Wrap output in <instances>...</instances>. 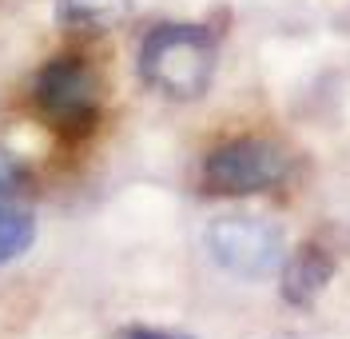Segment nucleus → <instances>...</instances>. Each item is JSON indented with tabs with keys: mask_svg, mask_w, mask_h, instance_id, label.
<instances>
[{
	"mask_svg": "<svg viewBox=\"0 0 350 339\" xmlns=\"http://www.w3.org/2000/svg\"><path fill=\"white\" fill-rule=\"evenodd\" d=\"M139 76L167 100H199L215 76V36L199 24H159L139 45Z\"/></svg>",
	"mask_w": 350,
	"mask_h": 339,
	"instance_id": "obj_1",
	"label": "nucleus"
},
{
	"mask_svg": "<svg viewBox=\"0 0 350 339\" xmlns=\"http://www.w3.org/2000/svg\"><path fill=\"white\" fill-rule=\"evenodd\" d=\"M291 172V156L275 140L262 136H235L215 144L203 156V192L211 196H259L279 188Z\"/></svg>",
	"mask_w": 350,
	"mask_h": 339,
	"instance_id": "obj_2",
	"label": "nucleus"
},
{
	"mask_svg": "<svg viewBox=\"0 0 350 339\" xmlns=\"http://www.w3.org/2000/svg\"><path fill=\"white\" fill-rule=\"evenodd\" d=\"M203 244H207L219 268L231 271V275H243V279H262L275 268H283L286 260L283 227L267 216H247V212L211 220Z\"/></svg>",
	"mask_w": 350,
	"mask_h": 339,
	"instance_id": "obj_3",
	"label": "nucleus"
},
{
	"mask_svg": "<svg viewBox=\"0 0 350 339\" xmlns=\"http://www.w3.org/2000/svg\"><path fill=\"white\" fill-rule=\"evenodd\" d=\"M32 100L40 116L60 132H88L100 108V80L80 56H56L36 72Z\"/></svg>",
	"mask_w": 350,
	"mask_h": 339,
	"instance_id": "obj_4",
	"label": "nucleus"
},
{
	"mask_svg": "<svg viewBox=\"0 0 350 339\" xmlns=\"http://www.w3.org/2000/svg\"><path fill=\"white\" fill-rule=\"evenodd\" d=\"M334 275V255L323 244H303L283 260V299L295 307H306L314 295L323 292Z\"/></svg>",
	"mask_w": 350,
	"mask_h": 339,
	"instance_id": "obj_5",
	"label": "nucleus"
},
{
	"mask_svg": "<svg viewBox=\"0 0 350 339\" xmlns=\"http://www.w3.org/2000/svg\"><path fill=\"white\" fill-rule=\"evenodd\" d=\"M131 12V0H56V21L76 32H108Z\"/></svg>",
	"mask_w": 350,
	"mask_h": 339,
	"instance_id": "obj_6",
	"label": "nucleus"
},
{
	"mask_svg": "<svg viewBox=\"0 0 350 339\" xmlns=\"http://www.w3.org/2000/svg\"><path fill=\"white\" fill-rule=\"evenodd\" d=\"M32 240H36V220L21 208L0 203V268L21 260L24 251L32 248Z\"/></svg>",
	"mask_w": 350,
	"mask_h": 339,
	"instance_id": "obj_7",
	"label": "nucleus"
},
{
	"mask_svg": "<svg viewBox=\"0 0 350 339\" xmlns=\"http://www.w3.org/2000/svg\"><path fill=\"white\" fill-rule=\"evenodd\" d=\"M24 180H28V168H24L12 152H4V148H0V200H4V196H12Z\"/></svg>",
	"mask_w": 350,
	"mask_h": 339,
	"instance_id": "obj_8",
	"label": "nucleus"
},
{
	"mask_svg": "<svg viewBox=\"0 0 350 339\" xmlns=\"http://www.w3.org/2000/svg\"><path fill=\"white\" fill-rule=\"evenodd\" d=\"M120 339H183V336H172V331H159V327H128Z\"/></svg>",
	"mask_w": 350,
	"mask_h": 339,
	"instance_id": "obj_9",
	"label": "nucleus"
}]
</instances>
